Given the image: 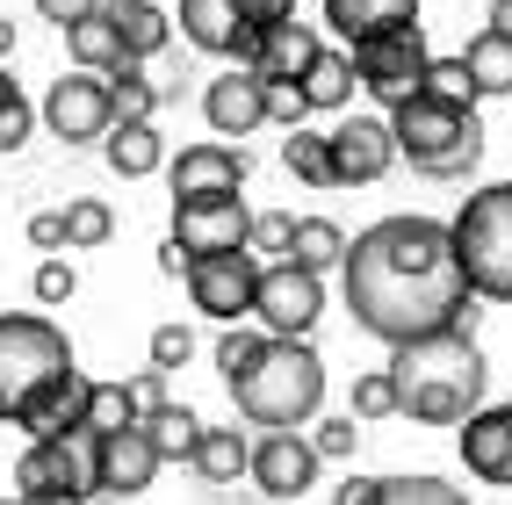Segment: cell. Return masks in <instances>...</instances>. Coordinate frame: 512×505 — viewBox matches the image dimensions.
Returning a JSON list of instances; mask_svg holds the SVG:
<instances>
[{
    "mask_svg": "<svg viewBox=\"0 0 512 505\" xmlns=\"http://www.w3.org/2000/svg\"><path fill=\"white\" fill-rule=\"evenodd\" d=\"M80 275H73V260H44L37 267V303H73Z\"/></svg>",
    "mask_w": 512,
    "mask_h": 505,
    "instance_id": "obj_44",
    "label": "cell"
},
{
    "mask_svg": "<svg viewBox=\"0 0 512 505\" xmlns=\"http://www.w3.org/2000/svg\"><path fill=\"white\" fill-rule=\"evenodd\" d=\"M318 51H325V37H318L311 22H282V29H267V37L246 51V73L260 87H296L318 65Z\"/></svg>",
    "mask_w": 512,
    "mask_h": 505,
    "instance_id": "obj_16",
    "label": "cell"
},
{
    "mask_svg": "<svg viewBox=\"0 0 512 505\" xmlns=\"http://www.w3.org/2000/svg\"><path fill=\"white\" fill-rule=\"evenodd\" d=\"M325 152H332V188H361V181H383L397 166L390 145V123L383 116H347L325 130Z\"/></svg>",
    "mask_w": 512,
    "mask_h": 505,
    "instance_id": "obj_12",
    "label": "cell"
},
{
    "mask_svg": "<svg viewBox=\"0 0 512 505\" xmlns=\"http://www.w3.org/2000/svg\"><path fill=\"white\" fill-rule=\"evenodd\" d=\"M80 426L94 433V441H109V433L138 426V412H130V390H123V383H87V397H80Z\"/></svg>",
    "mask_w": 512,
    "mask_h": 505,
    "instance_id": "obj_31",
    "label": "cell"
},
{
    "mask_svg": "<svg viewBox=\"0 0 512 505\" xmlns=\"http://www.w3.org/2000/svg\"><path fill=\"white\" fill-rule=\"evenodd\" d=\"M188 260H217V253H246L253 239V210L246 195H217V202H174V231H166Z\"/></svg>",
    "mask_w": 512,
    "mask_h": 505,
    "instance_id": "obj_9",
    "label": "cell"
},
{
    "mask_svg": "<svg viewBox=\"0 0 512 505\" xmlns=\"http://www.w3.org/2000/svg\"><path fill=\"white\" fill-rule=\"evenodd\" d=\"M253 318H260L267 340H311V325L325 318V282H318V275H303V267H289V260L260 267Z\"/></svg>",
    "mask_w": 512,
    "mask_h": 505,
    "instance_id": "obj_8",
    "label": "cell"
},
{
    "mask_svg": "<svg viewBox=\"0 0 512 505\" xmlns=\"http://www.w3.org/2000/svg\"><path fill=\"white\" fill-rule=\"evenodd\" d=\"M296 94H303V109H311V116L347 109V101H354V58L347 51H318V65L296 80Z\"/></svg>",
    "mask_w": 512,
    "mask_h": 505,
    "instance_id": "obj_25",
    "label": "cell"
},
{
    "mask_svg": "<svg viewBox=\"0 0 512 505\" xmlns=\"http://www.w3.org/2000/svg\"><path fill=\"white\" fill-rule=\"evenodd\" d=\"M37 15H44V22H58V29H80V22H94V15H101V0H37Z\"/></svg>",
    "mask_w": 512,
    "mask_h": 505,
    "instance_id": "obj_47",
    "label": "cell"
},
{
    "mask_svg": "<svg viewBox=\"0 0 512 505\" xmlns=\"http://www.w3.org/2000/svg\"><path fill=\"white\" fill-rule=\"evenodd\" d=\"M390 412H397V390H390V376H383V368L354 376V412H347V419L361 426V419H390Z\"/></svg>",
    "mask_w": 512,
    "mask_h": 505,
    "instance_id": "obj_38",
    "label": "cell"
},
{
    "mask_svg": "<svg viewBox=\"0 0 512 505\" xmlns=\"http://www.w3.org/2000/svg\"><path fill=\"white\" fill-rule=\"evenodd\" d=\"M238 8V22H246V37L260 44L267 29H282V22H296V0H231Z\"/></svg>",
    "mask_w": 512,
    "mask_h": 505,
    "instance_id": "obj_41",
    "label": "cell"
},
{
    "mask_svg": "<svg viewBox=\"0 0 512 505\" xmlns=\"http://www.w3.org/2000/svg\"><path fill=\"white\" fill-rule=\"evenodd\" d=\"M29 123H37V109H29V94L8 80V65H0V152H22Z\"/></svg>",
    "mask_w": 512,
    "mask_h": 505,
    "instance_id": "obj_35",
    "label": "cell"
},
{
    "mask_svg": "<svg viewBox=\"0 0 512 505\" xmlns=\"http://www.w3.org/2000/svg\"><path fill=\"white\" fill-rule=\"evenodd\" d=\"M44 123H51V138H65V145H101V138L116 130V116H109V80H94V73L51 80Z\"/></svg>",
    "mask_w": 512,
    "mask_h": 505,
    "instance_id": "obj_11",
    "label": "cell"
},
{
    "mask_svg": "<svg viewBox=\"0 0 512 505\" xmlns=\"http://www.w3.org/2000/svg\"><path fill=\"white\" fill-rule=\"evenodd\" d=\"M448 239H455V260H462L469 296H484V303H512V181L476 188L462 210H455Z\"/></svg>",
    "mask_w": 512,
    "mask_h": 505,
    "instance_id": "obj_5",
    "label": "cell"
},
{
    "mask_svg": "<svg viewBox=\"0 0 512 505\" xmlns=\"http://www.w3.org/2000/svg\"><path fill=\"white\" fill-rule=\"evenodd\" d=\"M339 282H347V311L361 332H375L390 354L440 340V332H469V282L455 239L440 217H383L368 224L361 239H347V260H339Z\"/></svg>",
    "mask_w": 512,
    "mask_h": 505,
    "instance_id": "obj_1",
    "label": "cell"
},
{
    "mask_svg": "<svg viewBox=\"0 0 512 505\" xmlns=\"http://www.w3.org/2000/svg\"><path fill=\"white\" fill-rule=\"evenodd\" d=\"M361 448V426L354 419H318V433H311V455L318 462H347Z\"/></svg>",
    "mask_w": 512,
    "mask_h": 505,
    "instance_id": "obj_40",
    "label": "cell"
},
{
    "mask_svg": "<svg viewBox=\"0 0 512 505\" xmlns=\"http://www.w3.org/2000/svg\"><path fill=\"white\" fill-rule=\"evenodd\" d=\"M101 159H109L123 181H145V174L166 166V138H159L152 123H116L109 138H101Z\"/></svg>",
    "mask_w": 512,
    "mask_h": 505,
    "instance_id": "obj_23",
    "label": "cell"
},
{
    "mask_svg": "<svg viewBox=\"0 0 512 505\" xmlns=\"http://www.w3.org/2000/svg\"><path fill=\"white\" fill-rule=\"evenodd\" d=\"M303 116H311V109H303V94H296V87H267V123L303 130Z\"/></svg>",
    "mask_w": 512,
    "mask_h": 505,
    "instance_id": "obj_48",
    "label": "cell"
},
{
    "mask_svg": "<svg viewBox=\"0 0 512 505\" xmlns=\"http://www.w3.org/2000/svg\"><path fill=\"white\" fill-rule=\"evenodd\" d=\"M116 231V217H109V202H94V195H80V202H65V253H87V246H101Z\"/></svg>",
    "mask_w": 512,
    "mask_h": 505,
    "instance_id": "obj_34",
    "label": "cell"
},
{
    "mask_svg": "<svg viewBox=\"0 0 512 505\" xmlns=\"http://www.w3.org/2000/svg\"><path fill=\"white\" fill-rule=\"evenodd\" d=\"M419 94H433V101H462V109H476V94H469V73H462V58H433L426 65V87Z\"/></svg>",
    "mask_w": 512,
    "mask_h": 505,
    "instance_id": "obj_39",
    "label": "cell"
},
{
    "mask_svg": "<svg viewBox=\"0 0 512 505\" xmlns=\"http://www.w3.org/2000/svg\"><path fill=\"white\" fill-rule=\"evenodd\" d=\"M101 22L116 29L123 65H145V58H159L174 44V22H166V8H152V0H101Z\"/></svg>",
    "mask_w": 512,
    "mask_h": 505,
    "instance_id": "obj_19",
    "label": "cell"
},
{
    "mask_svg": "<svg viewBox=\"0 0 512 505\" xmlns=\"http://www.w3.org/2000/svg\"><path fill=\"white\" fill-rule=\"evenodd\" d=\"M188 354H195V332H188V325H159V332H152V368H159V376H174Z\"/></svg>",
    "mask_w": 512,
    "mask_h": 505,
    "instance_id": "obj_42",
    "label": "cell"
},
{
    "mask_svg": "<svg viewBox=\"0 0 512 505\" xmlns=\"http://www.w3.org/2000/svg\"><path fill=\"white\" fill-rule=\"evenodd\" d=\"M246 477L275 498V505H296L303 491L318 484V455H311V441H303V433H260Z\"/></svg>",
    "mask_w": 512,
    "mask_h": 505,
    "instance_id": "obj_13",
    "label": "cell"
},
{
    "mask_svg": "<svg viewBox=\"0 0 512 505\" xmlns=\"http://www.w3.org/2000/svg\"><path fill=\"white\" fill-rule=\"evenodd\" d=\"M73 340L37 311H0V419H15L44 383L73 376Z\"/></svg>",
    "mask_w": 512,
    "mask_h": 505,
    "instance_id": "obj_6",
    "label": "cell"
},
{
    "mask_svg": "<svg viewBox=\"0 0 512 505\" xmlns=\"http://www.w3.org/2000/svg\"><path fill=\"white\" fill-rule=\"evenodd\" d=\"M332 505H383V477H347L332 491Z\"/></svg>",
    "mask_w": 512,
    "mask_h": 505,
    "instance_id": "obj_49",
    "label": "cell"
},
{
    "mask_svg": "<svg viewBox=\"0 0 512 505\" xmlns=\"http://www.w3.org/2000/svg\"><path fill=\"white\" fill-rule=\"evenodd\" d=\"M202 123L217 130V145L224 138H246V130L267 123V87L246 73V65H224V73L202 87Z\"/></svg>",
    "mask_w": 512,
    "mask_h": 505,
    "instance_id": "obj_15",
    "label": "cell"
},
{
    "mask_svg": "<svg viewBox=\"0 0 512 505\" xmlns=\"http://www.w3.org/2000/svg\"><path fill=\"white\" fill-rule=\"evenodd\" d=\"M15 498L22 505H51V498H73V484H65V462L51 441H29L22 462H15ZM87 505V498H80Z\"/></svg>",
    "mask_w": 512,
    "mask_h": 505,
    "instance_id": "obj_26",
    "label": "cell"
},
{
    "mask_svg": "<svg viewBox=\"0 0 512 505\" xmlns=\"http://www.w3.org/2000/svg\"><path fill=\"white\" fill-rule=\"evenodd\" d=\"M123 390H130V412H138V419H152L159 404H166V376H159V368H138Z\"/></svg>",
    "mask_w": 512,
    "mask_h": 505,
    "instance_id": "obj_45",
    "label": "cell"
},
{
    "mask_svg": "<svg viewBox=\"0 0 512 505\" xmlns=\"http://www.w3.org/2000/svg\"><path fill=\"white\" fill-rule=\"evenodd\" d=\"M383 123H390L397 159H412L433 181H469L476 159H484V123H476V109H462V101L412 94V101H397Z\"/></svg>",
    "mask_w": 512,
    "mask_h": 505,
    "instance_id": "obj_4",
    "label": "cell"
},
{
    "mask_svg": "<svg viewBox=\"0 0 512 505\" xmlns=\"http://www.w3.org/2000/svg\"><path fill=\"white\" fill-rule=\"evenodd\" d=\"M181 37L195 51H210V58H231V65H246V51H253L231 0H181Z\"/></svg>",
    "mask_w": 512,
    "mask_h": 505,
    "instance_id": "obj_18",
    "label": "cell"
},
{
    "mask_svg": "<svg viewBox=\"0 0 512 505\" xmlns=\"http://www.w3.org/2000/svg\"><path fill=\"white\" fill-rule=\"evenodd\" d=\"M152 477H159V455L145 441V426H123V433L101 441V491L138 498V491H152Z\"/></svg>",
    "mask_w": 512,
    "mask_h": 505,
    "instance_id": "obj_20",
    "label": "cell"
},
{
    "mask_svg": "<svg viewBox=\"0 0 512 505\" xmlns=\"http://www.w3.org/2000/svg\"><path fill=\"white\" fill-rule=\"evenodd\" d=\"M188 462L202 469V484H238L246 462H253V441H246V426H202V441H195Z\"/></svg>",
    "mask_w": 512,
    "mask_h": 505,
    "instance_id": "obj_24",
    "label": "cell"
},
{
    "mask_svg": "<svg viewBox=\"0 0 512 505\" xmlns=\"http://www.w3.org/2000/svg\"><path fill=\"white\" fill-rule=\"evenodd\" d=\"M159 267H166V275H188V253H181L174 239H166V246H159Z\"/></svg>",
    "mask_w": 512,
    "mask_h": 505,
    "instance_id": "obj_50",
    "label": "cell"
},
{
    "mask_svg": "<svg viewBox=\"0 0 512 505\" xmlns=\"http://www.w3.org/2000/svg\"><path fill=\"white\" fill-rule=\"evenodd\" d=\"M325 22L347 37V51L354 44H368V37H383V29H404V22H419V0H325Z\"/></svg>",
    "mask_w": 512,
    "mask_h": 505,
    "instance_id": "obj_22",
    "label": "cell"
},
{
    "mask_svg": "<svg viewBox=\"0 0 512 505\" xmlns=\"http://www.w3.org/2000/svg\"><path fill=\"white\" fill-rule=\"evenodd\" d=\"M462 73H469V94H512V44L498 37V29H476L469 51H462Z\"/></svg>",
    "mask_w": 512,
    "mask_h": 505,
    "instance_id": "obj_27",
    "label": "cell"
},
{
    "mask_svg": "<svg viewBox=\"0 0 512 505\" xmlns=\"http://www.w3.org/2000/svg\"><path fill=\"white\" fill-rule=\"evenodd\" d=\"M383 505H469V498L440 477H383Z\"/></svg>",
    "mask_w": 512,
    "mask_h": 505,
    "instance_id": "obj_36",
    "label": "cell"
},
{
    "mask_svg": "<svg viewBox=\"0 0 512 505\" xmlns=\"http://www.w3.org/2000/svg\"><path fill=\"white\" fill-rule=\"evenodd\" d=\"M65 51H73V73H94V80H109L116 65H123V44H116V29L109 22H80V29H65Z\"/></svg>",
    "mask_w": 512,
    "mask_h": 505,
    "instance_id": "obj_30",
    "label": "cell"
},
{
    "mask_svg": "<svg viewBox=\"0 0 512 505\" xmlns=\"http://www.w3.org/2000/svg\"><path fill=\"white\" fill-rule=\"evenodd\" d=\"M224 390L238 404V419H253L267 433H303V419H318V404H325V361L311 340H267L253 354V368Z\"/></svg>",
    "mask_w": 512,
    "mask_h": 505,
    "instance_id": "obj_3",
    "label": "cell"
},
{
    "mask_svg": "<svg viewBox=\"0 0 512 505\" xmlns=\"http://www.w3.org/2000/svg\"><path fill=\"white\" fill-rule=\"evenodd\" d=\"M0 505H22V498H0Z\"/></svg>",
    "mask_w": 512,
    "mask_h": 505,
    "instance_id": "obj_54",
    "label": "cell"
},
{
    "mask_svg": "<svg viewBox=\"0 0 512 505\" xmlns=\"http://www.w3.org/2000/svg\"><path fill=\"white\" fill-rule=\"evenodd\" d=\"M455 448L469 462L476 484H512V404H484V412H469Z\"/></svg>",
    "mask_w": 512,
    "mask_h": 505,
    "instance_id": "obj_17",
    "label": "cell"
},
{
    "mask_svg": "<svg viewBox=\"0 0 512 505\" xmlns=\"http://www.w3.org/2000/svg\"><path fill=\"white\" fill-rule=\"evenodd\" d=\"M15 51V22H0V58H8Z\"/></svg>",
    "mask_w": 512,
    "mask_h": 505,
    "instance_id": "obj_52",
    "label": "cell"
},
{
    "mask_svg": "<svg viewBox=\"0 0 512 505\" xmlns=\"http://www.w3.org/2000/svg\"><path fill=\"white\" fill-rule=\"evenodd\" d=\"M166 181H174V202H217L246 188V152L238 145H188L181 159H166Z\"/></svg>",
    "mask_w": 512,
    "mask_h": 505,
    "instance_id": "obj_14",
    "label": "cell"
},
{
    "mask_svg": "<svg viewBox=\"0 0 512 505\" xmlns=\"http://www.w3.org/2000/svg\"><path fill=\"white\" fill-rule=\"evenodd\" d=\"M282 166L296 181H311V188H332V152H325V130H289L282 138Z\"/></svg>",
    "mask_w": 512,
    "mask_h": 505,
    "instance_id": "obj_33",
    "label": "cell"
},
{
    "mask_svg": "<svg viewBox=\"0 0 512 505\" xmlns=\"http://www.w3.org/2000/svg\"><path fill=\"white\" fill-rule=\"evenodd\" d=\"M29 246H37V253H65V210H37V217H29Z\"/></svg>",
    "mask_w": 512,
    "mask_h": 505,
    "instance_id": "obj_46",
    "label": "cell"
},
{
    "mask_svg": "<svg viewBox=\"0 0 512 505\" xmlns=\"http://www.w3.org/2000/svg\"><path fill=\"white\" fill-rule=\"evenodd\" d=\"M152 109H159V87L145 80V65H116L109 73V116L116 123H152Z\"/></svg>",
    "mask_w": 512,
    "mask_h": 505,
    "instance_id": "obj_32",
    "label": "cell"
},
{
    "mask_svg": "<svg viewBox=\"0 0 512 505\" xmlns=\"http://www.w3.org/2000/svg\"><path fill=\"white\" fill-rule=\"evenodd\" d=\"M80 397H87V376L73 368V376H58V383H44L37 397L22 404V412L8 419V426H22L29 441H58L65 426H80Z\"/></svg>",
    "mask_w": 512,
    "mask_h": 505,
    "instance_id": "obj_21",
    "label": "cell"
},
{
    "mask_svg": "<svg viewBox=\"0 0 512 505\" xmlns=\"http://www.w3.org/2000/svg\"><path fill=\"white\" fill-rule=\"evenodd\" d=\"M347 260V231H339L332 217H296V239H289V267H303V275L325 282V267Z\"/></svg>",
    "mask_w": 512,
    "mask_h": 505,
    "instance_id": "obj_28",
    "label": "cell"
},
{
    "mask_svg": "<svg viewBox=\"0 0 512 505\" xmlns=\"http://www.w3.org/2000/svg\"><path fill=\"white\" fill-rule=\"evenodd\" d=\"M491 29H498V37L512 44V0H491Z\"/></svg>",
    "mask_w": 512,
    "mask_h": 505,
    "instance_id": "obj_51",
    "label": "cell"
},
{
    "mask_svg": "<svg viewBox=\"0 0 512 505\" xmlns=\"http://www.w3.org/2000/svg\"><path fill=\"white\" fill-rule=\"evenodd\" d=\"M347 58H354V87H368L375 101H383V109L412 101V94L426 87V65H433V51H426V29H419V22L383 29V37L354 44Z\"/></svg>",
    "mask_w": 512,
    "mask_h": 505,
    "instance_id": "obj_7",
    "label": "cell"
},
{
    "mask_svg": "<svg viewBox=\"0 0 512 505\" xmlns=\"http://www.w3.org/2000/svg\"><path fill=\"white\" fill-rule=\"evenodd\" d=\"M138 426H145V441H152V455H159V462H188V455H195V441H202V419L188 412V404H174V397H166L152 419H138Z\"/></svg>",
    "mask_w": 512,
    "mask_h": 505,
    "instance_id": "obj_29",
    "label": "cell"
},
{
    "mask_svg": "<svg viewBox=\"0 0 512 505\" xmlns=\"http://www.w3.org/2000/svg\"><path fill=\"white\" fill-rule=\"evenodd\" d=\"M289 239H296V217L267 210V217H253V239H246V253H253V260H260V253H289Z\"/></svg>",
    "mask_w": 512,
    "mask_h": 505,
    "instance_id": "obj_43",
    "label": "cell"
},
{
    "mask_svg": "<svg viewBox=\"0 0 512 505\" xmlns=\"http://www.w3.org/2000/svg\"><path fill=\"white\" fill-rule=\"evenodd\" d=\"M260 347H267V332H246V325H224V340H217V368H224V383H238V376H246Z\"/></svg>",
    "mask_w": 512,
    "mask_h": 505,
    "instance_id": "obj_37",
    "label": "cell"
},
{
    "mask_svg": "<svg viewBox=\"0 0 512 505\" xmlns=\"http://www.w3.org/2000/svg\"><path fill=\"white\" fill-rule=\"evenodd\" d=\"M188 303L217 325L253 318V289H260V260L253 253H217V260H188Z\"/></svg>",
    "mask_w": 512,
    "mask_h": 505,
    "instance_id": "obj_10",
    "label": "cell"
},
{
    "mask_svg": "<svg viewBox=\"0 0 512 505\" xmlns=\"http://www.w3.org/2000/svg\"><path fill=\"white\" fill-rule=\"evenodd\" d=\"M390 390H397V412L412 426H462L469 412H484V347L476 332H440V340H419V347H397L390 354Z\"/></svg>",
    "mask_w": 512,
    "mask_h": 505,
    "instance_id": "obj_2",
    "label": "cell"
},
{
    "mask_svg": "<svg viewBox=\"0 0 512 505\" xmlns=\"http://www.w3.org/2000/svg\"><path fill=\"white\" fill-rule=\"evenodd\" d=\"M51 505H80V498H51Z\"/></svg>",
    "mask_w": 512,
    "mask_h": 505,
    "instance_id": "obj_53",
    "label": "cell"
}]
</instances>
